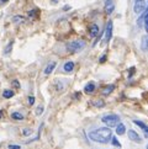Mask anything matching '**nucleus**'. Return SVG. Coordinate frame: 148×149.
I'll list each match as a JSON object with an SVG mask.
<instances>
[{"label":"nucleus","mask_w":148,"mask_h":149,"mask_svg":"<svg viewBox=\"0 0 148 149\" xmlns=\"http://www.w3.org/2000/svg\"><path fill=\"white\" fill-rule=\"evenodd\" d=\"M29 104H30V105H34V104H35V97H34V96H30V97H29Z\"/></svg>","instance_id":"bb28decb"},{"label":"nucleus","mask_w":148,"mask_h":149,"mask_svg":"<svg viewBox=\"0 0 148 149\" xmlns=\"http://www.w3.org/2000/svg\"><path fill=\"white\" fill-rule=\"evenodd\" d=\"M3 96L5 97V99H10V97L14 96V91L13 90H4Z\"/></svg>","instance_id":"dca6fc26"},{"label":"nucleus","mask_w":148,"mask_h":149,"mask_svg":"<svg viewBox=\"0 0 148 149\" xmlns=\"http://www.w3.org/2000/svg\"><path fill=\"white\" fill-rule=\"evenodd\" d=\"M13 21L15 24H22V22H25V19L22 16H15V17H13Z\"/></svg>","instance_id":"f3484780"},{"label":"nucleus","mask_w":148,"mask_h":149,"mask_svg":"<svg viewBox=\"0 0 148 149\" xmlns=\"http://www.w3.org/2000/svg\"><path fill=\"white\" fill-rule=\"evenodd\" d=\"M13 43L14 42H10L8 46H6V48H5V51H4V53L5 54H9L10 52H11V48H13Z\"/></svg>","instance_id":"aec40b11"},{"label":"nucleus","mask_w":148,"mask_h":149,"mask_svg":"<svg viewBox=\"0 0 148 149\" xmlns=\"http://www.w3.org/2000/svg\"><path fill=\"white\" fill-rule=\"evenodd\" d=\"M98 35H99V26L94 24V25L90 26V36L91 37H96Z\"/></svg>","instance_id":"9b49d317"},{"label":"nucleus","mask_w":148,"mask_h":149,"mask_svg":"<svg viewBox=\"0 0 148 149\" xmlns=\"http://www.w3.org/2000/svg\"><path fill=\"white\" fill-rule=\"evenodd\" d=\"M63 69H64V71H67V73H71V71L74 69V63L73 62H67L64 64V67H63Z\"/></svg>","instance_id":"ddd939ff"},{"label":"nucleus","mask_w":148,"mask_h":149,"mask_svg":"<svg viewBox=\"0 0 148 149\" xmlns=\"http://www.w3.org/2000/svg\"><path fill=\"white\" fill-rule=\"evenodd\" d=\"M142 47H143V49H148V36H145L142 40Z\"/></svg>","instance_id":"6ab92c4d"},{"label":"nucleus","mask_w":148,"mask_h":149,"mask_svg":"<svg viewBox=\"0 0 148 149\" xmlns=\"http://www.w3.org/2000/svg\"><path fill=\"white\" fill-rule=\"evenodd\" d=\"M42 112H43V106H38L36 109V115L40 116V115H42Z\"/></svg>","instance_id":"5701e85b"},{"label":"nucleus","mask_w":148,"mask_h":149,"mask_svg":"<svg viewBox=\"0 0 148 149\" xmlns=\"http://www.w3.org/2000/svg\"><path fill=\"white\" fill-rule=\"evenodd\" d=\"M128 138L135 143H141V137L138 136V133H137L136 131H133V130L128 131Z\"/></svg>","instance_id":"0eeeda50"},{"label":"nucleus","mask_w":148,"mask_h":149,"mask_svg":"<svg viewBox=\"0 0 148 149\" xmlns=\"http://www.w3.org/2000/svg\"><path fill=\"white\" fill-rule=\"evenodd\" d=\"M31 133H32V131H31L30 128H24V130H22V134L24 136H30Z\"/></svg>","instance_id":"4be33fe9"},{"label":"nucleus","mask_w":148,"mask_h":149,"mask_svg":"<svg viewBox=\"0 0 148 149\" xmlns=\"http://www.w3.org/2000/svg\"><path fill=\"white\" fill-rule=\"evenodd\" d=\"M147 149H148V144H147Z\"/></svg>","instance_id":"473e14b6"},{"label":"nucleus","mask_w":148,"mask_h":149,"mask_svg":"<svg viewBox=\"0 0 148 149\" xmlns=\"http://www.w3.org/2000/svg\"><path fill=\"white\" fill-rule=\"evenodd\" d=\"M112 144H114L115 147H121L120 142L117 141V138H116V137H114V138H112Z\"/></svg>","instance_id":"b1692460"},{"label":"nucleus","mask_w":148,"mask_h":149,"mask_svg":"<svg viewBox=\"0 0 148 149\" xmlns=\"http://www.w3.org/2000/svg\"><path fill=\"white\" fill-rule=\"evenodd\" d=\"M11 117L14 120H22L24 119V116L20 114V112H13L11 114Z\"/></svg>","instance_id":"a211bd4d"},{"label":"nucleus","mask_w":148,"mask_h":149,"mask_svg":"<svg viewBox=\"0 0 148 149\" xmlns=\"http://www.w3.org/2000/svg\"><path fill=\"white\" fill-rule=\"evenodd\" d=\"M125 132H126V127L124 123H119L117 126H116V133H117L119 136H122L125 134Z\"/></svg>","instance_id":"9d476101"},{"label":"nucleus","mask_w":148,"mask_h":149,"mask_svg":"<svg viewBox=\"0 0 148 149\" xmlns=\"http://www.w3.org/2000/svg\"><path fill=\"white\" fill-rule=\"evenodd\" d=\"M142 22L145 24V30L148 32V6H146L145 14H142V16L138 19V21H137V25H138V27L142 26Z\"/></svg>","instance_id":"39448f33"},{"label":"nucleus","mask_w":148,"mask_h":149,"mask_svg":"<svg viewBox=\"0 0 148 149\" xmlns=\"http://www.w3.org/2000/svg\"><path fill=\"white\" fill-rule=\"evenodd\" d=\"M114 9H115V4L112 0H106V3H105V12L111 14L114 11Z\"/></svg>","instance_id":"6e6552de"},{"label":"nucleus","mask_w":148,"mask_h":149,"mask_svg":"<svg viewBox=\"0 0 148 149\" xmlns=\"http://www.w3.org/2000/svg\"><path fill=\"white\" fill-rule=\"evenodd\" d=\"M95 90V84L94 83H89L85 85V88H84V91L87 92V94H90V92H93Z\"/></svg>","instance_id":"4468645a"},{"label":"nucleus","mask_w":148,"mask_h":149,"mask_svg":"<svg viewBox=\"0 0 148 149\" xmlns=\"http://www.w3.org/2000/svg\"><path fill=\"white\" fill-rule=\"evenodd\" d=\"M114 89H115L114 85H109V86H106V88L103 90V94L104 95H109V94H111V92L114 91Z\"/></svg>","instance_id":"2eb2a0df"},{"label":"nucleus","mask_w":148,"mask_h":149,"mask_svg":"<svg viewBox=\"0 0 148 149\" xmlns=\"http://www.w3.org/2000/svg\"><path fill=\"white\" fill-rule=\"evenodd\" d=\"M112 37V21H109L106 25V30H105V37H104V43H108Z\"/></svg>","instance_id":"423d86ee"},{"label":"nucleus","mask_w":148,"mask_h":149,"mask_svg":"<svg viewBox=\"0 0 148 149\" xmlns=\"http://www.w3.org/2000/svg\"><path fill=\"white\" fill-rule=\"evenodd\" d=\"M133 122H135V125H137V126H138V127H141V128H142V130H143V131H145V133H146V136L148 137V126H146V125H145V123H143V122H141V121H137V120H136V121H133Z\"/></svg>","instance_id":"f8f14e48"},{"label":"nucleus","mask_w":148,"mask_h":149,"mask_svg":"<svg viewBox=\"0 0 148 149\" xmlns=\"http://www.w3.org/2000/svg\"><path fill=\"white\" fill-rule=\"evenodd\" d=\"M37 12H38V10H32V11L29 12V16H30V17H35L36 15H37Z\"/></svg>","instance_id":"393cba45"},{"label":"nucleus","mask_w":148,"mask_h":149,"mask_svg":"<svg viewBox=\"0 0 148 149\" xmlns=\"http://www.w3.org/2000/svg\"><path fill=\"white\" fill-rule=\"evenodd\" d=\"M101 121L106 125L109 128L111 127H116L120 123V117L117 115H115V114H109V115H105L103 116V119Z\"/></svg>","instance_id":"f03ea898"},{"label":"nucleus","mask_w":148,"mask_h":149,"mask_svg":"<svg viewBox=\"0 0 148 149\" xmlns=\"http://www.w3.org/2000/svg\"><path fill=\"white\" fill-rule=\"evenodd\" d=\"M8 148H9V149H21L20 146H15V144H10Z\"/></svg>","instance_id":"a878e982"},{"label":"nucleus","mask_w":148,"mask_h":149,"mask_svg":"<svg viewBox=\"0 0 148 149\" xmlns=\"http://www.w3.org/2000/svg\"><path fill=\"white\" fill-rule=\"evenodd\" d=\"M13 84H14L15 88H20V84H19V81H17V80H14V81H13Z\"/></svg>","instance_id":"cd10ccee"},{"label":"nucleus","mask_w":148,"mask_h":149,"mask_svg":"<svg viewBox=\"0 0 148 149\" xmlns=\"http://www.w3.org/2000/svg\"><path fill=\"white\" fill-rule=\"evenodd\" d=\"M5 3H8V0H0V4H1V5L5 4Z\"/></svg>","instance_id":"c756f323"},{"label":"nucleus","mask_w":148,"mask_h":149,"mask_svg":"<svg viewBox=\"0 0 148 149\" xmlns=\"http://www.w3.org/2000/svg\"><path fill=\"white\" fill-rule=\"evenodd\" d=\"M105 59H106V57H105V55H104V57H101V59H100V62H101V63H104Z\"/></svg>","instance_id":"c85d7f7f"},{"label":"nucleus","mask_w":148,"mask_h":149,"mask_svg":"<svg viewBox=\"0 0 148 149\" xmlns=\"http://www.w3.org/2000/svg\"><path fill=\"white\" fill-rule=\"evenodd\" d=\"M89 138L91 141L96 142V143H109L112 136V132L109 127H100L98 130H94L91 132H89Z\"/></svg>","instance_id":"f257e3e1"},{"label":"nucleus","mask_w":148,"mask_h":149,"mask_svg":"<svg viewBox=\"0 0 148 149\" xmlns=\"http://www.w3.org/2000/svg\"><path fill=\"white\" fill-rule=\"evenodd\" d=\"M84 47H85V42L84 41H74V42H71L67 44V49L71 53H77L79 51H82Z\"/></svg>","instance_id":"7ed1b4c3"},{"label":"nucleus","mask_w":148,"mask_h":149,"mask_svg":"<svg viewBox=\"0 0 148 149\" xmlns=\"http://www.w3.org/2000/svg\"><path fill=\"white\" fill-rule=\"evenodd\" d=\"M56 65H57V63H56V62H51V63H48V65H47V67H46V69H45V74H46V75L51 74L52 71L54 70Z\"/></svg>","instance_id":"1a4fd4ad"},{"label":"nucleus","mask_w":148,"mask_h":149,"mask_svg":"<svg viewBox=\"0 0 148 149\" xmlns=\"http://www.w3.org/2000/svg\"><path fill=\"white\" fill-rule=\"evenodd\" d=\"M147 6V3L146 0H135V6H133V10L136 14H142L145 11V9Z\"/></svg>","instance_id":"20e7f679"},{"label":"nucleus","mask_w":148,"mask_h":149,"mask_svg":"<svg viewBox=\"0 0 148 149\" xmlns=\"http://www.w3.org/2000/svg\"><path fill=\"white\" fill-rule=\"evenodd\" d=\"M94 105L96 106V107H104V106H105L104 101H101V100H98V101H95V102H94Z\"/></svg>","instance_id":"412c9836"},{"label":"nucleus","mask_w":148,"mask_h":149,"mask_svg":"<svg viewBox=\"0 0 148 149\" xmlns=\"http://www.w3.org/2000/svg\"><path fill=\"white\" fill-rule=\"evenodd\" d=\"M1 116H3V112H1V111H0V119H1Z\"/></svg>","instance_id":"2f4dec72"},{"label":"nucleus","mask_w":148,"mask_h":149,"mask_svg":"<svg viewBox=\"0 0 148 149\" xmlns=\"http://www.w3.org/2000/svg\"><path fill=\"white\" fill-rule=\"evenodd\" d=\"M71 9V6H68V5H66V6H64V10H69Z\"/></svg>","instance_id":"7c9ffc66"}]
</instances>
